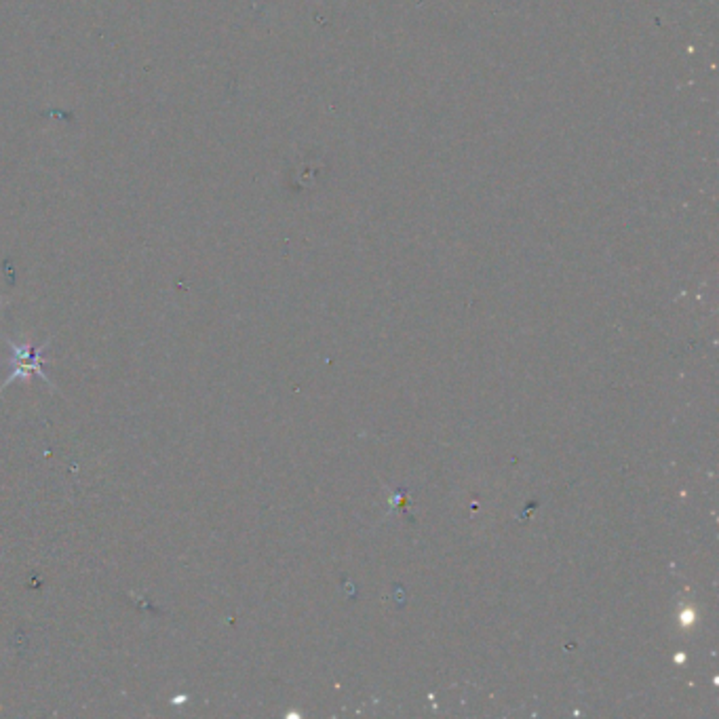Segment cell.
I'll return each instance as SVG.
<instances>
[{
    "instance_id": "6da1fadb",
    "label": "cell",
    "mask_w": 719,
    "mask_h": 719,
    "mask_svg": "<svg viewBox=\"0 0 719 719\" xmlns=\"http://www.w3.org/2000/svg\"><path fill=\"white\" fill-rule=\"evenodd\" d=\"M7 342L11 347V353H13V359H11V367H13V371L9 373L7 380L0 384V391H3L4 386H9V384H13L18 378L26 380L30 373H36L42 382H47L49 388H55L53 382L47 378V373L42 371V365H45L42 363V350L49 347L51 338H47L42 347H32V344H27V342L15 344V342H11V340H7Z\"/></svg>"
}]
</instances>
